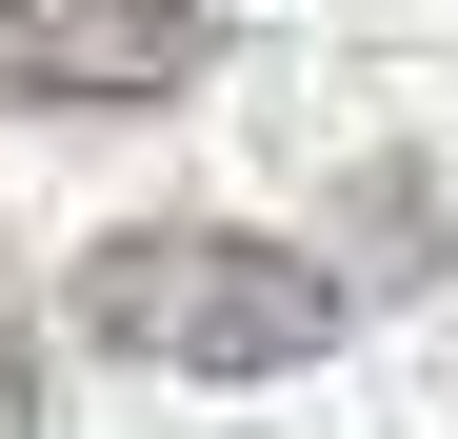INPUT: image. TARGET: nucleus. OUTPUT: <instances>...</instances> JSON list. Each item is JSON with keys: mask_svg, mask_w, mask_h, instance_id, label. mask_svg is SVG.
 <instances>
[{"mask_svg": "<svg viewBox=\"0 0 458 439\" xmlns=\"http://www.w3.org/2000/svg\"><path fill=\"white\" fill-rule=\"evenodd\" d=\"M0 439H40V320H0Z\"/></svg>", "mask_w": 458, "mask_h": 439, "instance_id": "7ed1b4c3", "label": "nucleus"}, {"mask_svg": "<svg viewBox=\"0 0 458 439\" xmlns=\"http://www.w3.org/2000/svg\"><path fill=\"white\" fill-rule=\"evenodd\" d=\"M339 320H359V280L299 240H240V220H120L81 260V340L140 380H299Z\"/></svg>", "mask_w": 458, "mask_h": 439, "instance_id": "f257e3e1", "label": "nucleus"}, {"mask_svg": "<svg viewBox=\"0 0 458 439\" xmlns=\"http://www.w3.org/2000/svg\"><path fill=\"white\" fill-rule=\"evenodd\" d=\"M219 60H240L219 0H0V120H160Z\"/></svg>", "mask_w": 458, "mask_h": 439, "instance_id": "f03ea898", "label": "nucleus"}]
</instances>
